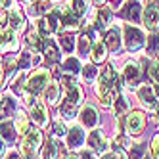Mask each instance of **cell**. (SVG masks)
<instances>
[{"label": "cell", "mask_w": 159, "mask_h": 159, "mask_svg": "<svg viewBox=\"0 0 159 159\" xmlns=\"http://www.w3.org/2000/svg\"><path fill=\"white\" fill-rule=\"evenodd\" d=\"M121 88L119 83V75L117 71L113 69V65H107L100 75V83H98V98H100V104L104 107H109L115 100L117 90Z\"/></svg>", "instance_id": "cell-1"}, {"label": "cell", "mask_w": 159, "mask_h": 159, "mask_svg": "<svg viewBox=\"0 0 159 159\" xmlns=\"http://www.w3.org/2000/svg\"><path fill=\"white\" fill-rule=\"evenodd\" d=\"M48 84H50V71L48 69H37L35 73L29 77V81L25 84V90H23L25 102H27V104H33V96L40 94Z\"/></svg>", "instance_id": "cell-2"}, {"label": "cell", "mask_w": 159, "mask_h": 159, "mask_svg": "<svg viewBox=\"0 0 159 159\" xmlns=\"http://www.w3.org/2000/svg\"><path fill=\"white\" fill-rule=\"evenodd\" d=\"M42 146V132L39 129H31L25 136L23 140L19 144V150H21V155L23 159H37V153Z\"/></svg>", "instance_id": "cell-3"}, {"label": "cell", "mask_w": 159, "mask_h": 159, "mask_svg": "<svg viewBox=\"0 0 159 159\" xmlns=\"http://www.w3.org/2000/svg\"><path fill=\"white\" fill-rule=\"evenodd\" d=\"M81 102H83V90H81V86L77 84L75 88L67 90L65 102H63V106H61V115L67 117V119L75 117V113H77L79 106H81Z\"/></svg>", "instance_id": "cell-4"}, {"label": "cell", "mask_w": 159, "mask_h": 159, "mask_svg": "<svg viewBox=\"0 0 159 159\" xmlns=\"http://www.w3.org/2000/svg\"><path fill=\"white\" fill-rule=\"evenodd\" d=\"M123 33H125V44L130 52H136L144 46V33L140 29H136L132 25H125Z\"/></svg>", "instance_id": "cell-5"}, {"label": "cell", "mask_w": 159, "mask_h": 159, "mask_svg": "<svg viewBox=\"0 0 159 159\" xmlns=\"http://www.w3.org/2000/svg\"><path fill=\"white\" fill-rule=\"evenodd\" d=\"M144 25L150 31H157L159 29V4L157 2H150L144 10Z\"/></svg>", "instance_id": "cell-6"}, {"label": "cell", "mask_w": 159, "mask_h": 159, "mask_svg": "<svg viewBox=\"0 0 159 159\" xmlns=\"http://www.w3.org/2000/svg\"><path fill=\"white\" fill-rule=\"evenodd\" d=\"M31 117L39 127H46L48 125V111H46V106H44L42 100H35L31 104Z\"/></svg>", "instance_id": "cell-7"}, {"label": "cell", "mask_w": 159, "mask_h": 159, "mask_svg": "<svg viewBox=\"0 0 159 159\" xmlns=\"http://www.w3.org/2000/svg\"><path fill=\"white\" fill-rule=\"evenodd\" d=\"M123 17H127L132 23H138L140 21V14H142V6L138 0H129V2L123 4Z\"/></svg>", "instance_id": "cell-8"}, {"label": "cell", "mask_w": 159, "mask_h": 159, "mask_svg": "<svg viewBox=\"0 0 159 159\" xmlns=\"http://www.w3.org/2000/svg\"><path fill=\"white\" fill-rule=\"evenodd\" d=\"M144 123H146L144 113L142 111H132L129 115V119H127V130L130 134H140L142 129H144Z\"/></svg>", "instance_id": "cell-9"}, {"label": "cell", "mask_w": 159, "mask_h": 159, "mask_svg": "<svg viewBox=\"0 0 159 159\" xmlns=\"http://www.w3.org/2000/svg\"><path fill=\"white\" fill-rule=\"evenodd\" d=\"M8 29H12L14 33H21L25 29V17L17 8H12L8 12Z\"/></svg>", "instance_id": "cell-10"}, {"label": "cell", "mask_w": 159, "mask_h": 159, "mask_svg": "<svg viewBox=\"0 0 159 159\" xmlns=\"http://www.w3.org/2000/svg\"><path fill=\"white\" fill-rule=\"evenodd\" d=\"M125 81L129 86H136L142 81V71L136 63H127L125 65Z\"/></svg>", "instance_id": "cell-11"}, {"label": "cell", "mask_w": 159, "mask_h": 159, "mask_svg": "<svg viewBox=\"0 0 159 159\" xmlns=\"http://www.w3.org/2000/svg\"><path fill=\"white\" fill-rule=\"evenodd\" d=\"M88 144H90V148L92 150H96V152H106V148H107V140L104 138V134H102L100 130H92L90 132V136H88Z\"/></svg>", "instance_id": "cell-12"}, {"label": "cell", "mask_w": 159, "mask_h": 159, "mask_svg": "<svg viewBox=\"0 0 159 159\" xmlns=\"http://www.w3.org/2000/svg\"><path fill=\"white\" fill-rule=\"evenodd\" d=\"M107 46L104 42H100V40H96L92 46H90V58H92V61L94 63H102L106 58H107Z\"/></svg>", "instance_id": "cell-13"}, {"label": "cell", "mask_w": 159, "mask_h": 159, "mask_svg": "<svg viewBox=\"0 0 159 159\" xmlns=\"http://www.w3.org/2000/svg\"><path fill=\"white\" fill-rule=\"evenodd\" d=\"M42 52H44V58H46L48 63H56V61L60 60V52H58V48H56V44L52 40H48V39H44Z\"/></svg>", "instance_id": "cell-14"}, {"label": "cell", "mask_w": 159, "mask_h": 159, "mask_svg": "<svg viewBox=\"0 0 159 159\" xmlns=\"http://www.w3.org/2000/svg\"><path fill=\"white\" fill-rule=\"evenodd\" d=\"M61 25L67 31L77 29L79 27V16L73 12V10H63V12H61Z\"/></svg>", "instance_id": "cell-15"}, {"label": "cell", "mask_w": 159, "mask_h": 159, "mask_svg": "<svg viewBox=\"0 0 159 159\" xmlns=\"http://www.w3.org/2000/svg\"><path fill=\"white\" fill-rule=\"evenodd\" d=\"M84 140V132L81 127H73L69 132H67V146L69 148H77V146H81Z\"/></svg>", "instance_id": "cell-16"}, {"label": "cell", "mask_w": 159, "mask_h": 159, "mask_svg": "<svg viewBox=\"0 0 159 159\" xmlns=\"http://www.w3.org/2000/svg\"><path fill=\"white\" fill-rule=\"evenodd\" d=\"M44 98H46V102L52 104V106L58 104V100H60V84L52 81L46 88H44Z\"/></svg>", "instance_id": "cell-17"}, {"label": "cell", "mask_w": 159, "mask_h": 159, "mask_svg": "<svg viewBox=\"0 0 159 159\" xmlns=\"http://www.w3.org/2000/svg\"><path fill=\"white\" fill-rule=\"evenodd\" d=\"M138 98H140L142 104L148 106V107H153V106H155V94H153L152 86H142V88L138 90Z\"/></svg>", "instance_id": "cell-18"}, {"label": "cell", "mask_w": 159, "mask_h": 159, "mask_svg": "<svg viewBox=\"0 0 159 159\" xmlns=\"http://www.w3.org/2000/svg\"><path fill=\"white\" fill-rule=\"evenodd\" d=\"M119 42H121V35H119V29L113 27L106 33V46L109 50H117L119 48Z\"/></svg>", "instance_id": "cell-19"}, {"label": "cell", "mask_w": 159, "mask_h": 159, "mask_svg": "<svg viewBox=\"0 0 159 159\" xmlns=\"http://www.w3.org/2000/svg\"><path fill=\"white\" fill-rule=\"evenodd\" d=\"M14 127H16L17 132H21L23 136L29 132V119H27V115H25L23 111H16V123H14Z\"/></svg>", "instance_id": "cell-20"}, {"label": "cell", "mask_w": 159, "mask_h": 159, "mask_svg": "<svg viewBox=\"0 0 159 159\" xmlns=\"http://www.w3.org/2000/svg\"><path fill=\"white\" fill-rule=\"evenodd\" d=\"M81 119H83V123L86 125V127H94V125L98 123V113H96V109L92 106H86L83 109V113H81Z\"/></svg>", "instance_id": "cell-21"}, {"label": "cell", "mask_w": 159, "mask_h": 159, "mask_svg": "<svg viewBox=\"0 0 159 159\" xmlns=\"http://www.w3.org/2000/svg\"><path fill=\"white\" fill-rule=\"evenodd\" d=\"M16 132H17L16 127H14V125H10L8 121L0 123V136H2L6 142H14L16 140Z\"/></svg>", "instance_id": "cell-22"}, {"label": "cell", "mask_w": 159, "mask_h": 159, "mask_svg": "<svg viewBox=\"0 0 159 159\" xmlns=\"http://www.w3.org/2000/svg\"><path fill=\"white\" fill-rule=\"evenodd\" d=\"M40 61V58L37 54H33V50H29V52H21V58H19V67H31V65H37Z\"/></svg>", "instance_id": "cell-23"}, {"label": "cell", "mask_w": 159, "mask_h": 159, "mask_svg": "<svg viewBox=\"0 0 159 159\" xmlns=\"http://www.w3.org/2000/svg\"><path fill=\"white\" fill-rule=\"evenodd\" d=\"M12 113H14V100L8 98V96H2V104H0V119L12 115Z\"/></svg>", "instance_id": "cell-24"}, {"label": "cell", "mask_w": 159, "mask_h": 159, "mask_svg": "<svg viewBox=\"0 0 159 159\" xmlns=\"http://www.w3.org/2000/svg\"><path fill=\"white\" fill-rule=\"evenodd\" d=\"M56 155V142H52V138L42 146V159H54Z\"/></svg>", "instance_id": "cell-25"}, {"label": "cell", "mask_w": 159, "mask_h": 159, "mask_svg": "<svg viewBox=\"0 0 159 159\" xmlns=\"http://www.w3.org/2000/svg\"><path fill=\"white\" fill-rule=\"evenodd\" d=\"M88 8V0H71V10L77 16H83Z\"/></svg>", "instance_id": "cell-26"}, {"label": "cell", "mask_w": 159, "mask_h": 159, "mask_svg": "<svg viewBox=\"0 0 159 159\" xmlns=\"http://www.w3.org/2000/svg\"><path fill=\"white\" fill-rule=\"evenodd\" d=\"M79 60L77 58H67L65 61H63V69H65V73H71V75H75L77 71H79Z\"/></svg>", "instance_id": "cell-27"}, {"label": "cell", "mask_w": 159, "mask_h": 159, "mask_svg": "<svg viewBox=\"0 0 159 159\" xmlns=\"http://www.w3.org/2000/svg\"><path fill=\"white\" fill-rule=\"evenodd\" d=\"M113 106H115V113H117L119 117H121V115H125V113L129 111V102L125 100V98H117Z\"/></svg>", "instance_id": "cell-28"}, {"label": "cell", "mask_w": 159, "mask_h": 159, "mask_svg": "<svg viewBox=\"0 0 159 159\" xmlns=\"http://www.w3.org/2000/svg\"><path fill=\"white\" fill-rule=\"evenodd\" d=\"M159 48V33H153L148 39V54H155Z\"/></svg>", "instance_id": "cell-29"}, {"label": "cell", "mask_w": 159, "mask_h": 159, "mask_svg": "<svg viewBox=\"0 0 159 159\" xmlns=\"http://www.w3.org/2000/svg\"><path fill=\"white\" fill-rule=\"evenodd\" d=\"M83 77L90 83L94 77H98V67H94V65H84L83 67Z\"/></svg>", "instance_id": "cell-30"}, {"label": "cell", "mask_w": 159, "mask_h": 159, "mask_svg": "<svg viewBox=\"0 0 159 159\" xmlns=\"http://www.w3.org/2000/svg\"><path fill=\"white\" fill-rule=\"evenodd\" d=\"M60 44H61V48H63L65 52H71V50H73L75 40H73V37H71V35H63V37H60Z\"/></svg>", "instance_id": "cell-31"}, {"label": "cell", "mask_w": 159, "mask_h": 159, "mask_svg": "<svg viewBox=\"0 0 159 159\" xmlns=\"http://www.w3.org/2000/svg\"><path fill=\"white\" fill-rule=\"evenodd\" d=\"M79 50H81V54H88L90 52V37L88 35L79 37Z\"/></svg>", "instance_id": "cell-32"}, {"label": "cell", "mask_w": 159, "mask_h": 159, "mask_svg": "<svg viewBox=\"0 0 159 159\" xmlns=\"http://www.w3.org/2000/svg\"><path fill=\"white\" fill-rule=\"evenodd\" d=\"M109 17H111V10H109V8H102L100 12H98V21H100V25H107V23H109Z\"/></svg>", "instance_id": "cell-33"}, {"label": "cell", "mask_w": 159, "mask_h": 159, "mask_svg": "<svg viewBox=\"0 0 159 159\" xmlns=\"http://www.w3.org/2000/svg\"><path fill=\"white\" fill-rule=\"evenodd\" d=\"M144 146L142 144H134L130 148V159H144Z\"/></svg>", "instance_id": "cell-34"}, {"label": "cell", "mask_w": 159, "mask_h": 159, "mask_svg": "<svg viewBox=\"0 0 159 159\" xmlns=\"http://www.w3.org/2000/svg\"><path fill=\"white\" fill-rule=\"evenodd\" d=\"M12 88H14V92H16V94H23V90H25V84H23V75H17L16 83L12 84Z\"/></svg>", "instance_id": "cell-35"}, {"label": "cell", "mask_w": 159, "mask_h": 159, "mask_svg": "<svg viewBox=\"0 0 159 159\" xmlns=\"http://www.w3.org/2000/svg\"><path fill=\"white\" fill-rule=\"evenodd\" d=\"M150 77L159 84V61H153V63L150 65Z\"/></svg>", "instance_id": "cell-36"}, {"label": "cell", "mask_w": 159, "mask_h": 159, "mask_svg": "<svg viewBox=\"0 0 159 159\" xmlns=\"http://www.w3.org/2000/svg\"><path fill=\"white\" fill-rule=\"evenodd\" d=\"M104 159H127V155H125V152H121V150H115V152H109Z\"/></svg>", "instance_id": "cell-37"}, {"label": "cell", "mask_w": 159, "mask_h": 159, "mask_svg": "<svg viewBox=\"0 0 159 159\" xmlns=\"http://www.w3.org/2000/svg\"><path fill=\"white\" fill-rule=\"evenodd\" d=\"M54 134H56V136H63V134H65V127H63L61 121H56V123H54Z\"/></svg>", "instance_id": "cell-38"}, {"label": "cell", "mask_w": 159, "mask_h": 159, "mask_svg": "<svg viewBox=\"0 0 159 159\" xmlns=\"http://www.w3.org/2000/svg\"><path fill=\"white\" fill-rule=\"evenodd\" d=\"M152 155H153V159H159V136H155L152 142Z\"/></svg>", "instance_id": "cell-39"}, {"label": "cell", "mask_w": 159, "mask_h": 159, "mask_svg": "<svg viewBox=\"0 0 159 159\" xmlns=\"http://www.w3.org/2000/svg\"><path fill=\"white\" fill-rule=\"evenodd\" d=\"M115 144H119V146H123V148H129V146H130V142L125 138V136H117V138H115Z\"/></svg>", "instance_id": "cell-40"}, {"label": "cell", "mask_w": 159, "mask_h": 159, "mask_svg": "<svg viewBox=\"0 0 159 159\" xmlns=\"http://www.w3.org/2000/svg\"><path fill=\"white\" fill-rule=\"evenodd\" d=\"M79 159H94V157H92V153H90V152H83L81 155H79Z\"/></svg>", "instance_id": "cell-41"}, {"label": "cell", "mask_w": 159, "mask_h": 159, "mask_svg": "<svg viewBox=\"0 0 159 159\" xmlns=\"http://www.w3.org/2000/svg\"><path fill=\"white\" fill-rule=\"evenodd\" d=\"M12 4V0H0V8H8Z\"/></svg>", "instance_id": "cell-42"}, {"label": "cell", "mask_w": 159, "mask_h": 159, "mask_svg": "<svg viewBox=\"0 0 159 159\" xmlns=\"http://www.w3.org/2000/svg\"><path fill=\"white\" fill-rule=\"evenodd\" d=\"M4 153V140H2V136H0V157H2Z\"/></svg>", "instance_id": "cell-43"}, {"label": "cell", "mask_w": 159, "mask_h": 159, "mask_svg": "<svg viewBox=\"0 0 159 159\" xmlns=\"http://www.w3.org/2000/svg\"><path fill=\"white\" fill-rule=\"evenodd\" d=\"M63 159H79V157L73 155V153H69V155H63Z\"/></svg>", "instance_id": "cell-44"}, {"label": "cell", "mask_w": 159, "mask_h": 159, "mask_svg": "<svg viewBox=\"0 0 159 159\" xmlns=\"http://www.w3.org/2000/svg\"><path fill=\"white\" fill-rule=\"evenodd\" d=\"M8 159H19V155H17V153H10Z\"/></svg>", "instance_id": "cell-45"}, {"label": "cell", "mask_w": 159, "mask_h": 159, "mask_svg": "<svg viewBox=\"0 0 159 159\" xmlns=\"http://www.w3.org/2000/svg\"><path fill=\"white\" fill-rule=\"evenodd\" d=\"M4 31H6V29H4L2 25H0V42H2V35H4Z\"/></svg>", "instance_id": "cell-46"}, {"label": "cell", "mask_w": 159, "mask_h": 159, "mask_svg": "<svg viewBox=\"0 0 159 159\" xmlns=\"http://www.w3.org/2000/svg\"><path fill=\"white\" fill-rule=\"evenodd\" d=\"M2 77H4V71H2V65H0V84H2Z\"/></svg>", "instance_id": "cell-47"}, {"label": "cell", "mask_w": 159, "mask_h": 159, "mask_svg": "<svg viewBox=\"0 0 159 159\" xmlns=\"http://www.w3.org/2000/svg\"><path fill=\"white\" fill-rule=\"evenodd\" d=\"M102 2H104V0H94V4H102Z\"/></svg>", "instance_id": "cell-48"}, {"label": "cell", "mask_w": 159, "mask_h": 159, "mask_svg": "<svg viewBox=\"0 0 159 159\" xmlns=\"http://www.w3.org/2000/svg\"><path fill=\"white\" fill-rule=\"evenodd\" d=\"M155 92H157V96H159V84H157V86H155Z\"/></svg>", "instance_id": "cell-49"}, {"label": "cell", "mask_w": 159, "mask_h": 159, "mask_svg": "<svg viewBox=\"0 0 159 159\" xmlns=\"http://www.w3.org/2000/svg\"><path fill=\"white\" fill-rule=\"evenodd\" d=\"M155 117H157V119H159V107H157V111H155Z\"/></svg>", "instance_id": "cell-50"}, {"label": "cell", "mask_w": 159, "mask_h": 159, "mask_svg": "<svg viewBox=\"0 0 159 159\" xmlns=\"http://www.w3.org/2000/svg\"><path fill=\"white\" fill-rule=\"evenodd\" d=\"M0 104H2V96H0Z\"/></svg>", "instance_id": "cell-51"}]
</instances>
